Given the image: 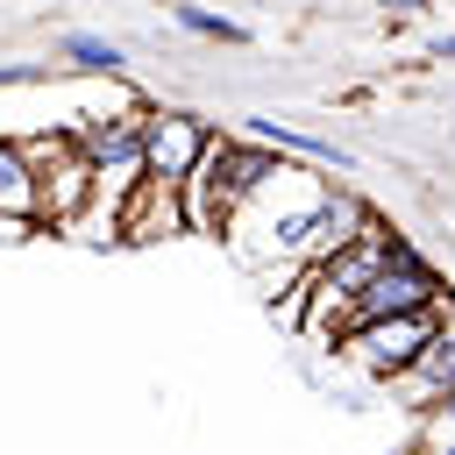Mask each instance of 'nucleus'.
<instances>
[{"instance_id": "obj_12", "label": "nucleus", "mask_w": 455, "mask_h": 455, "mask_svg": "<svg viewBox=\"0 0 455 455\" xmlns=\"http://www.w3.org/2000/svg\"><path fill=\"white\" fill-rule=\"evenodd\" d=\"M427 57H434V64H455V28H448V36H434V43H427Z\"/></svg>"}, {"instance_id": "obj_9", "label": "nucleus", "mask_w": 455, "mask_h": 455, "mask_svg": "<svg viewBox=\"0 0 455 455\" xmlns=\"http://www.w3.org/2000/svg\"><path fill=\"white\" fill-rule=\"evenodd\" d=\"M57 71H100V78H121V71H128V43L92 36V28H64V36H57Z\"/></svg>"}, {"instance_id": "obj_10", "label": "nucleus", "mask_w": 455, "mask_h": 455, "mask_svg": "<svg viewBox=\"0 0 455 455\" xmlns=\"http://www.w3.org/2000/svg\"><path fill=\"white\" fill-rule=\"evenodd\" d=\"M171 21H178L185 36H199V43H228V50H242V43H249V28H242L235 14L199 7V0H178V7H171Z\"/></svg>"}, {"instance_id": "obj_1", "label": "nucleus", "mask_w": 455, "mask_h": 455, "mask_svg": "<svg viewBox=\"0 0 455 455\" xmlns=\"http://www.w3.org/2000/svg\"><path fill=\"white\" fill-rule=\"evenodd\" d=\"M28 171H36V228H78L92 206V164L78 156L71 128H43V135H14Z\"/></svg>"}, {"instance_id": "obj_3", "label": "nucleus", "mask_w": 455, "mask_h": 455, "mask_svg": "<svg viewBox=\"0 0 455 455\" xmlns=\"http://www.w3.org/2000/svg\"><path fill=\"white\" fill-rule=\"evenodd\" d=\"M434 341V313H405V320H370V327H348L334 348L363 370V377H377V384H398L412 363H419V348Z\"/></svg>"}, {"instance_id": "obj_6", "label": "nucleus", "mask_w": 455, "mask_h": 455, "mask_svg": "<svg viewBox=\"0 0 455 455\" xmlns=\"http://www.w3.org/2000/svg\"><path fill=\"white\" fill-rule=\"evenodd\" d=\"M242 135H249V142H263V149H277V156H299V164H313V171L355 178V149H341L334 135L291 128V121H277V114H249V121H242Z\"/></svg>"}, {"instance_id": "obj_14", "label": "nucleus", "mask_w": 455, "mask_h": 455, "mask_svg": "<svg viewBox=\"0 0 455 455\" xmlns=\"http://www.w3.org/2000/svg\"><path fill=\"white\" fill-rule=\"evenodd\" d=\"M419 455H455V441H441V448H419Z\"/></svg>"}, {"instance_id": "obj_5", "label": "nucleus", "mask_w": 455, "mask_h": 455, "mask_svg": "<svg viewBox=\"0 0 455 455\" xmlns=\"http://www.w3.org/2000/svg\"><path fill=\"white\" fill-rule=\"evenodd\" d=\"M427 313H434V341H427V348H419V363L398 377V391H405V405H412L419 419L455 391V291H441Z\"/></svg>"}, {"instance_id": "obj_2", "label": "nucleus", "mask_w": 455, "mask_h": 455, "mask_svg": "<svg viewBox=\"0 0 455 455\" xmlns=\"http://www.w3.org/2000/svg\"><path fill=\"white\" fill-rule=\"evenodd\" d=\"M441 291H448V284L434 277V263H427V256H419V249L405 242V249H398V256H391V263H384V270H377V277L363 284V299L348 306V327H370V320H405V313H427V306H434ZM348 327H341V334H348Z\"/></svg>"}, {"instance_id": "obj_7", "label": "nucleus", "mask_w": 455, "mask_h": 455, "mask_svg": "<svg viewBox=\"0 0 455 455\" xmlns=\"http://www.w3.org/2000/svg\"><path fill=\"white\" fill-rule=\"evenodd\" d=\"M171 235H185V206H178V185L135 178V192L121 199L114 242H171Z\"/></svg>"}, {"instance_id": "obj_11", "label": "nucleus", "mask_w": 455, "mask_h": 455, "mask_svg": "<svg viewBox=\"0 0 455 455\" xmlns=\"http://www.w3.org/2000/svg\"><path fill=\"white\" fill-rule=\"evenodd\" d=\"M441 441H455V391L427 412V448H441Z\"/></svg>"}, {"instance_id": "obj_15", "label": "nucleus", "mask_w": 455, "mask_h": 455, "mask_svg": "<svg viewBox=\"0 0 455 455\" xmlns=\"http://www.w3.org/2000/svg\"><path fill=\"white\" fill-rule=\"evenodd\" d=\"M448 263H455V242H448Z\"/></svg>"}, {"instance_id": "obj_4", "label": "nucleus", "mask_w": 455, "mask_h": 455, "mask_svg": "<svg viewBox=\"0 0 455 455\" xmlns=\"http://www.w3.org/2000/svg\"><path fill=\"white\" fill-rule=\"evenodd\" d=\"M213 135H220V128L199 121V114H185V107H149V114H142V178L185 185Z\"/></svg>"}, {"instance_id": "obj_8", "label": "nucleus", "mask_w": 455, "mask_h": 455, "mask_svg": "<svg viewBox=\"0 0 455 455\" xmlns=\"http://www.w3.org/2000/svg\"><path fill=\"white\" fill-rule=\"evenodd\" d=\"M0 228L36 235V171H28L14 135H0Z\"/></svg>"}, {"instance_id": "obj_13", "label": "nucleus", "mask_w": 455, "mask_h": 455, "mask_svg": "<svg viewBox=\"0 0 455 455\" xmlns=\"http://www.w3.org/2000/svg\"><path fill=\"white\" fill-rule=\"evenodd\" d=\"M384 14H419V7H434V0H377Z\"/></svg>"}]
</instances>
